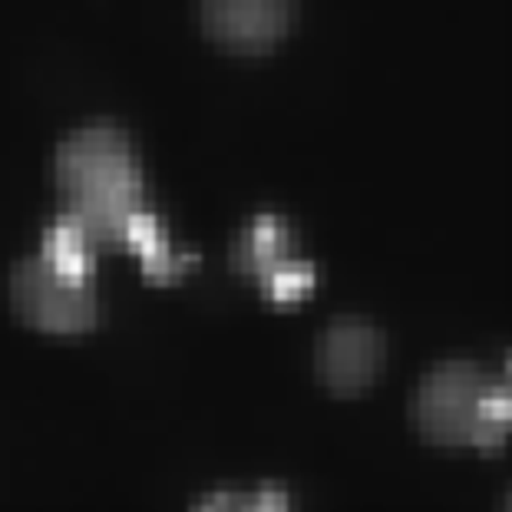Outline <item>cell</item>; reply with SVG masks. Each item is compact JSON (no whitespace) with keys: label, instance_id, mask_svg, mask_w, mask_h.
<instances>
[{"label":"cell","instance_id":"1","mask_svg":"<svg viewBox=\"0 0 512 512\" xmlns=\"http://www.w3.org/2000/svg\"><path fill=\"white\" fill-rule=\"evenodd\" d=\"M57 182L73 219L93 242H123V228L143 209V179L123 129L93 123L57 149Z\"/></svg>","mask_w":512,"mask_h":512},{"label":"cell","instance_id":"5","mask_svg":"<svg viewBox=\"0 0 512 512\" xmlns=\"http://www.w3.org/2000/svg\"><path fill=\"white\" fill-rule=\"evenodd\" d=\"M205 34L235 53L271 50L291 27V0H202Z\"/></svg>","mask_w":512,"mask_h":512},{"label":"cell","instance_id":"6","mask_svg":"<svg viewBox=\"0 0 512 512\" xmlns=\"http://www.w3.org/2000/svg\"><path fill=\"white\" fill-rule=\"evenodd\" d=\"M123 242L133 248L143 261V271L152 281H172L176 275H182V268L189 265L192 255H176L162 235V228L156 222V215L139 209L133 219L126 222L123 228Z\"/></svg>","mask_w":512,"mask_h":512},{"label":"cell","instance_id":"7","mask_svg":"<svg viewBox=\"0 0 512 512\" xmlns=\"http://www.w3.org/2000/svg\"><path fill=\"white\" fill-rule=\"evenodd\" d=\"M288 248V225L278 215H258V219L245 228V235L235 245V268L245 275H255L258 281L268 275L278 261H285Z\"/></svg>","mask_w":512,"mask_h":512},{"label":"cell","instance_id":"8","mask_svg":"<svg viewBox=\"0 0 512 512\" xmlns=\"http://www.w3.org/2000/svg\"><path fill=\"white\" fill-rule=\"evenodd\" d=\"M93 238L83 232L73 219H63L43 235L40 258H47L53 268L63 271L67 278L76 281H93V252H90Z\"/></svg>","mask_w":512,"mask_h":512},{"label":"cell","instance_id":"3","mask_svg":"<svg viewBox=\"0 0 512 512\" xmlns=\"http://www.w3.org/2000/svg\"><path fill=\"white\" fill-rule=\"evenodd\" d=\"M10 298L30 328L47 334H83L96 324L93 281H76L47 258H24L10 275Z\"/></svg>","mask_w":512,"mask_h":512},{"label":"cell","instance_id":"10","mask_svg":"<svg viewBox=\"0 0 512 512\" xmlns=\"http://www.w3.org/2000/svg\"><path fill=\"white\" fill-rule=\"evenodd\" d=\"M311 285H314V265L311 261H294V258L278 261V265L261 278V288L268 291V298L281 304L298 301L301 294L311 291Z\"/></svg>","mask_w":512,"mask_h":512},{"label":"cell","instance_id":"2","mask_svg":"<svg viewBox=\"0 0 512 512\" xmlns=\"http://www.w3.org/2000/svg\"><path fill=\"white\" fill-rule=\"evenodd\" d=\"M489 384L493 380L470 361H443L433 367L413 397V420L423 440L440 446L473 443Z\"/></svg>","mask_w":512,"mask_h":512},{"label":"cell","instance_id":"4","mask_svg":"<svg viewBox=\"0 0 512 512\" xmlns=\"http://www.w3.org/2000/svg\"><path fill=\"white\" fill-rule=\"evenodd\" d=\"M384 364V334L364 318H334L318 334L314 367L334 394H361Z\"/></svg>","mask_w":512,"mask_h":512},{"label":"cell","instance_id":"9","mask_svg":"<svg viewBox=\"0 0 512 512\" xmlns=\"http://www.w3.org/2000/svg\"><path fill=\"white\" fill-rule=\"evenodd\" d=\"M506 427H509V384L503 377V380H493L486 390L473 443L483 446V450H496V446H503L506 440Z\"/></svg>","mask_w":512,"mask_h":512}]
</instances>
